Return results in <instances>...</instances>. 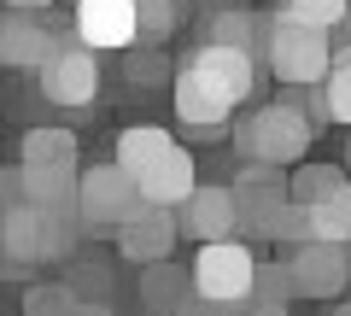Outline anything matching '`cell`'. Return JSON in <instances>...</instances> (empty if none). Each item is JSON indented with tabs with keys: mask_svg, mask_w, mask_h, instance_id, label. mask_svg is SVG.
Returning <instances> with one entry per match:
<instances>
[{
	"mask_svg": "<svg viewBox=\"0 0 351 316\" xmlns=\"http://www.w3.org/2000/svg\"><path fill=\"white\" fill-rule=\"evenodd\" d=\"M258 94V59L228 41H205L188 53V64L176 71V117L199 135H223L234 106Z\"/></svg>",
	"mask_w": 351,
	"mask_h": 316,
	"instance_id": "cell-1",
	"label": "cell"
},
{
	"mask_svg": "<svg viewBox=\"0 0 351 316\" xmlns=\"http://www.w3.org/2000/svg\"><path fill=\"white\" fill-rule=\"evenodd\" d=\"M263 59H269V71L287 82V88H316V82H328V71H334V41H328L322 24H311V18H293V12H269L263 18Z\"/></svg>",
	"mask_w": 351,
	"mask_h": 316,
	"instance_id": "cell-2",
	"label": "cell"
},
{
	"mask_svg": "<svg viewBox=\"0 0 351 316\" xmlns=\"http://www.w3.org/2000/svg\"><path fill=\"white\" fill-rule=\"evenodd\" d=\"M311 135H316V117L293 100H276V106H258V112H246L234 123V152L258 158V165H299Z\"/></svg>",
	"mask_w": 351,
	"mask_h": 316,
	"instance_id": "cell-3",
	"label": "cell"
},
{
	"mask_svg": "<svg viewBox=\"0 0 351 316\" xmlns=\"http://www.w3.org/2000/svg\"><path fill=\"white\" fill-rule=\"evenodd\" d=\"M41 100L53 106H94L100 100V47H88L82 36H59V47L47 53V64H41Z\"/></svg>",
	"mask_w": 351,
	"mask_h": 316,
	"instance_id": "cell-4",
	"label": "cell"
},
{
	"mask_svg": "<svg viewBox=\"0 0 351 316\" xmlns=\"http://www.w3.org/2000/svg\"><path fill=\"white\" fill-rule=\"evenodd\" d=\"M193 287L211 293V299L246 304L252 287H258V258L240 246V234H228V241H205L199 258H193Z\"/></svg>",
	"mask_w": 351,
	"mask_h": 316,
	"instance_id": "cell-5",
	"label": "cell"
},
{
	"mask_svg": "<svg viewBox=\"0 0 351 316\" xmlns=\"http://www.w3.org/2000/svg\"><path fill=\"white\" fill-rule=\"evenodd\" d=\"M147 205V193H141V182L129 176L123 165H94L82 170V223L100 228V223H129V217Z\"/></svg>",
	"mask_w": 351,
	"mask_h": 316,
	"instance_id": "cell-6",
	"label": "cell"
},
{
	"mask_svg": "<svg viewBox=\"0 0 351 316\" xmlns=\"http://www.w3.org/2000/svg\"><path fill=\"white\" fill-rule=\"evenodd\" d=\"M176 234H182V211L176 205H141L129 223H117V252L129 258V264H164L170 258V246H176Z\"/></svg>",
	"mask_w": 351,
	"mask_h": 316,
	"instance_id": "cell-7",
	"label": "cell"
},
{
	"mask_svg": "<svg viewBox=\"0 0 351 316\" xmlns=\"http://www.w3.org/2000/svg\"><path fill=\"white\" fill-rule=\"evenodd\" d=\"M76 36L100 53L135 47L141 36V0H76Z\"/></svg>",
	"mask_w": 351,
	"mask_h": 316,
	"instance_id": "cell-8",
	"label": "cell"
},
{
	"mask_svg": "<svg viewBox=\"0 0 351 316\" xmlns=\"http://www.w3.org/2000/svg\"><path fill=\"white\" fill-rule=\"evenodd\" d=\"M293 276H299L304 299H334L351 287V258L339 241H304L293 246Z\"/></svg>",
	"mask_w": 351,
	"mask_h": 316,
	"instance_id": "cell-9",
	"label": "cell"
},
{
	"mask_svg": "<svg viewBox=\"0 0 351 316\" xmlns=\"http://www.w3.org/2000/svg\"><path fill=\"white\" fill-rule=\"evenodd\" d=\"M182 228H188L199 246L240 234V199H234V188H193L188 205H182Z\"/></svg>",
	"mask_w": 351,
	"mask_h": 316,
	"instance_id": "cell-10",
	"label": "cell"
},
{
	"mask_svg": "<svg viewBox=\"0 0 351 316\" xmlns=\"http://www.w3.org/2000/svg\"><path fill=\"white\" fill-rule=\"evenodd\" d=\"M135 182H141V193H147L152 205H176V211H182V205H188V193L199 188V165H193L188 147H170L164 158H152Z\"/></svg>",
	"mask_w": 351,
	"mask_h": 316,
	"instance_id": "cell-11",
	"label": "cell"
},
{
	"mask_svg": "<svg viewBox=\"0 0 351 316\" xmlns=\"http://www.w3.org/2000/svg\"><path fill=\"white\" fill-rule=\"evenodd\" d=\"M53 47H59V36L47 24H36V12H18V6L6 12V24H0V59L12 71H41Z\"/></svg>",
	"mask_w": 351,
	"mask_h": 316,
	"instance_id": "cell-12",
	"label": "cell"
},
{
	"mask_svg": "<svg viewBox=\"0 0 351 316\" xmlns=\"http://www.w3.org/2000/svg\"><path fill=\"white\" fill-rule=\"evenodd\" d=\"M24 182H29V205L82 217V170L76 165H24Z\"/></svg>",
	"mask_w": 351,
	"mask_h": 316,
	"instance_id": "cell-13",
	"label": "cell"
},
{
	"mask_svg": "<svg viewBox=\"0 0 351 316\" xmlns=\"http://www.w3.org/2000/svg\"><path fill=\"white\" fill-rule=\"evenodd\" d=\"M0 246H6V264H12V269L36 264V258H41V205H29V199L6 205V223H0Z\"/></svg>",
	"mask_w": 351,
	"mask_h": 316,
	"instance_id": "cell-14",
	"label": "cell"
},
{
	"mask_svg": "<svg viewBox=\"0 0 351 316\" xmlns=\"http://www.w3.org/2000/svg\"><path fill=\"white\" fill-rule=\"evenodd\" d=\"M170 147H176V135H170V129H158V123L123 129V135H117V165H123L129 176H141V170H147L152 158H164Z\"/></svg>",
	"mask_w": 351,
	"mask_h": 316,
	"instance_id": "cell-15",
	"label": "cell"
},
{
	"mask_svg": "<svg viewBox=\"0 0 351 316\" xmlns=\"http://www.w3.org/2000/svg\"><path fill=\"white\" fill-rule=\"evenodd\" d=\"M193 276H182V269H170V258L164 264H147V276H141V304L158 316H176V304L188 299Z\"/></svg>",
	"mask_w": 351,
	"mask_h": 316,
	"instance_id": "cell-16",
	"label": "cell"
},
{
	"mask_svg": "<svg viewBox=\"0 0 351 316\" xmlns=\"http://www.w3.org/2000/svg\"><path fill=\"white\" fill-rule=\"evenodd\" d=\"M311 228H316V241H339V246H351V182H339L334 193L311 199Z\"/></svg>",
	"mask_w": 351,
	"mask_h": 316,
	"instance_id": "cell-17",
	"label": "cell"
},
{
	"mask_svg": "<svg viewBox=\"0 0 351 316\" xmlns=\"http://www.w3.org/2000/svg\"><path fill=\"white\" fill-rule=\"evenodd\" d=\"M24 165H76V135L71 129H29Z\"/></svg>",
	"mask_w": 351,
	"mask_h": 316,
	"instance_id": "cell-18",
	"label": "cell"
},
{
	"mask_svg": "<svg viewBox=\"0 0 351 316\" xmlns=\"http://www.w3.org/2000/svg\"><path fill=\"white\" fill-rule=\"evenodd\" d=\"M211 41L263 53V18H252V12H217V18H211Z\"/></svg>",
	"mask_w": 351,
	"mask_h": 316,
	"instance_id": "cell-19",
	"label": "cell"
},
{
	"mask_svg": "<svg viewBox=\"0 0 351 316\" xmlns=\"http://www.w3.org/2000/svg\"><path fill=\"white\" fill-rule=\"evenodd\" d=\"M24 316H94L82 304L76 287H29L24 293Z\"/></svg>",
	"mask_w": 351,
	"mask_h": 316,
	"instance_id": "cell-20",
	"label": "cell"
},
{
	"mask_svg": "<svg viewBox=\"0 0 351 316\" xmlns=\"http://www.w3.org/2000/svg\"><path fill=\"white\" fill-rule=\"evenodd\" d=\"M328 112L334 123H351V47H334V71H328Z\"/></svg>",
	"mask_w": 351,
	"mask_h": 316,
	"instance_id": "cell-21",
	"label": "cell"
},
{
	"mask_svg": "<svg viewBox=\"0 0 351 316\" xmlns=\"http://www.w3.org/2000/svg\"><path fill=\"white\" fill-rule=\"evenodd\" d=\"M252 299H299V276H293V258L287 264H258V287H252Z\"/></svg>",
	"mask_w": 351,
	"mask_h": 316,
	"instance_id": "cell-22",
	"label": "cell"
},
{
	"mask_svg": "<svg viewBox=\"0 0 351 316\" xmlns=\"http://www.w3.org/2000/svg\"><path fill=\"white\" fill-rule=\"evenodd\" d=\"M339 182H346V176L328 170V165H299V170H293V199L311 205V199H322V193H334Z\"/></svg>",
	"mask_w": 351,
	"mask_h": 316,
	"instance_id": "cell-23",
	"label": "cell"
},
{
	"mask_svg": "<svg viewBox=\"0 0 351 316\" xmlns=\"http://www.w3.org/2000/svg\"><path fill=\"white\" fill-rule=\"evenodd\" d=\"M176 18H182L176 0H141V41H164L176 29Z\"/></svg>",
	"mask_w": 351,
	"mask_h": 316,
	"instance_id": "cell-24",
	"label": "cell"
},
{
	"mask_svg": "<svg viewBox=\"0 0 351 316\" xmlns=\"http://www.w3.org/2000/svg\"><path fill=\"white\" fill-rule=\"evenodd\" d=\"M346 6H351V0H281V12H293V18H311V24H322V29L346 24Z\"/></svg>",
	"mask_w": 351,
	"mask_h": 316,
	"instance_id": "cell-25",
	"label": "cell"
},
{
	"mask_svg": "<svg viewBox=\"0 0 351 316\" xmlns=\"http://www.w3.org/2000/svg\"><path fill=\"white\" fill-rule=\"evenodd\" d=\"M276 241H281V246H304V241H316V228H311V205H304V199H287Z\"/></svg>",
	"mask_w": 351,
	"mask_h": 316,
	"instance_id": "cell-26",
	"label": "cell"
},
{
	"mask_svg": "<svg viewBox=\"0 0 351 316\" xmlns=\"http://www.w3.org/2000/svg\"><path fill=\"white\" fill-rule=\"evenodd\" d=\"M246 304H228V299H211V293H199V287H188V299L176 304V316H240Z\"/></svg>",
	"mask_w": 351,
	"mask_h": 316,
	"instance_id": "cell-27",
	"label": "cell"
},
{
	"mask_svg": "<svg viewBox=\"0 0 351 316\" xmlns=\"http://www.w3.org/2000/svg\"><path fill=\"white\" fill-rule=\"evenodd\" d=\"M240 316H287V304H281V299H246Z\"/></svg>",
	"mask_w": 351,
	"mask_h": 316,
	"instance_id": "cell-28",
	"label": "cell"
},
{
	"mask_svg": "<svg viewBox=\"0 0 351 316\" xmlns=\"http://www.w3.org/2000/svg\"><path fill=\"white\" fill-rule=\"evenodd\" d=\"M6 6H18V12H41V6H53V0H6Z\"/></svg>",
	"mask_w": 351,
	"mask_h": 316,
	"instance_id": "cell-29",
	"label": "cell"
},
{
	"mask_svg": "<svg viewBox=\"0 0 351 316\" xmlns=\"http://www.w3.org/2000/svg\"><path fill=\"white\" fill-rule=\"evenodd\" d=\"M346 29H351V6H346Z\"/></svg>",
	"mask_w": 351,
	"mask_h": 316,
	"instance_id": "cell-30",
	"label": "cell"
},
{
	"mask_svg": "<svg viewBox=\"0 0 351 316\" xmlns=\"http://www.w3.org/2000/svg\"><path fill=\"white\" fill-rule=\"evenodd\" d=\"M346 165H351V147H346Z\"/></svg>",
	"mask_w": 351,
	"mask_h": 316,
	"instance_id": "cell-31",
	"label": "cell"
},
{
	"mask_svg": "<svg viewBox=\"0 0 351 316\" xmlns=\"http://www.w3.org/2000/svg\"><path fill=\"white\" fill-rule=\"evenodd\" d=\"M339 316H351V304H346V311H339Z\"/></svg>",
	"mask_w": 351,
	"mask_h": 316,
	"instance_id": "cell-32",
	"label": "cell"
}]
</instances>
